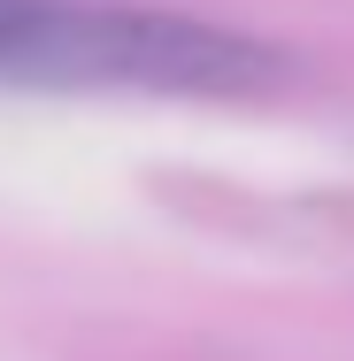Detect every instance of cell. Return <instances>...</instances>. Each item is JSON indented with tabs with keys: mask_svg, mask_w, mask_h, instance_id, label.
<instances>
[{
	"mask_svg": "<svg viewBox=\"0 0 354 361\" xmlns=\"http://www.w3.org/2000/svg\"><path fill=\"white\" fill-rule=\"evenodd\" d=\"M70 16H77V0H0V77L62 85Z\"/></svg>",
	"mask_w": 354,
	"mask_h": 361,
	"instance_id": "obj_2",
	"label": "cell"
},
{
	"mask_svg": "<svg viewBox=\"0 0 354 361\" xmlns=\"http://www.w3.org/2000/svg\"><path fill=\"white\" fill-rule=\"evenodd\" d=\"M285 77V54L223 31L201 16H162V8H77L62 85H131V92H254Z\"/></svg>",
	"mask_w": 354,
	"mask_h": 361,
	"instance_id": "obj_1",
	"label": "cell"
}]
</instances>
